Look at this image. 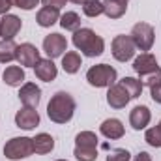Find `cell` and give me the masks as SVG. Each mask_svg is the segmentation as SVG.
Returning a JSON list of instances; mask_svg holds the SVG:
<instances>
[{"label": "cell", "instance_id": "obj_9", "mask_svg": "<svg viewBox=\"0 0 161 161\" xmlns=\"http://www.w3.org/2000/svg\"><path fill=\"white\" fill-rule=\"evenodd\" d=\"M15 60L25 68H34L40 60V51L32 43H21V45H17V58Z\"/></svg>", "mask_w": 161, "mask_h": 161}, {"label": "cell", "instance_id": "obj_18", "mask_svg": "<svg viewBox=\"0 0 161 161\" xmlns=\"http://www.w3.org/2000/svg\"><path fill=\"white\" fill-rule=\"evenodd\" d=\"M60 9H56V8H49V6H43L40 11H38V15H36V21H38V25L43 26V28H49V26H53L56 21H60V13H58Z\"/></svg>", "mask_w": 161, "mask_h": 161}, {"label": "cell", "instance_id": "obj_19", "mask_svg": "<svg viewBox=\"0 0 161 161\" xmlns=\"http://www.w3.org/2000/svg\"><path fill=\"white\" fill-rule=\"evenodd\" d=\"M34 154H51L54 150V139L49 133H40L34 139Z\"/></svg>", "mask_w": 161, "mask_h": 161}, {"label": "cell", "instance_id": "obj_14", "mask_svg": "<svg viewBox=\"0 0 161 161\" xmlns=\"http://www.w3.org/2000/svg\"><path fill=\"white\" fill-rule=\"evenodd\" d=\"M152 120V113H150V109L146 107V105H137L131 113H129V124H131V127L135 129V131H141V129H144L148 124Z\"/></svg>", "mask_w": 161, "mask_h": 161}, {"label": "cell", "instance_id": "obj_32", "mask_svg": "<svg viewBox=\"0 0 161 161\" xmlns=\"http://www.w3.org/2000/svg\"><path fill=\"white\" fill-rule=\"evenodd\" d=\"M150 96H152V99H154L156 103H159L161 105V82L150 88Z\"/></svg>", "mask_w": 161, "mask_h": 161}, {"label": "cell", "instance_id": "obj_12", "mask_svg": "<svg viewBox=\"0 0 161 161\" xmlns=\"http://www.w3.org/2000/svg\"><path fill=\"white\" fill-rule=\"evenodd\" d=\"M129 94L125 92V88L122 86L120 82H114L113 86H109V92H107V103L113 107V109H124L127 103H129Z\"/></svg>", "mask_w": 161, "mask_h": 161}, {"label": "cell", "instance_id": "obj_33", "mask_svg": "<svg viewBox=\"0 0 161 161\" xmlns=\"http://www.w3.org/2000/svg\"><path fill=\"white\" fill-rule=\"evenodd\" d=\"M66 2H68V0H41V4H43V6H49V8H56V9L64 8V6H66Z\"/></svg>", "mask_w": 161, "mask_h": 161}, {"label": "cell", "instance_id": "obj_22", "mask_svg": "<svg viewBox=\"0 0 161 161\" xmlns=\"http://www.w3.org/2000/svg\"><path fill=\"white\" fill-rule=\"evenodd\" d=\"M17 58V43L13 40H2L0 41V62L9 64Z\"/></svg>", "mask_w": 161, "mask_h": 161}, {"label": "cell", "instance_id": "obj_13", "mask_svg": "<svg viewBox=\"0 0 161 161\" xmlns=\"http://www.w3.org/2000/svg\"><path fill=\"white\" fill-rule=\"evenodd\" d=\"M15 124H17V127H21V129H34L38 124H40V114H38V111L36 109H32V107H23L21 111H17V114H15Z\"/></svg>", "mask_w": 161, "mask_h": 161}, {"label": "cell", "instance_id": "obj_3", "mask_svg": "<svg viewBox=\"0 0 161 161\" xmlns=\"http://www.w3.org/2000/svg\"><path fill=\"white\" fill-rule=\"evenodd\" d=\"M86 80H88V84H92L96 88H109L116 82V69L109 64L92 66L86 71Z\"/></svg>", "mask_w": 161, "mask_h": 161}, {"label": "cell", "instance_id": "obj_15", "mask_svg": "<svg viewBox=\"0 0 161 161\" xmlns=\"http://www.w3.org/2000/svg\"><path fill=\"white\" fill-rule=\"evenodd\" d=\"M34 71H36V77L43 82H51L58 75V69H56V66L51 58H40L38 64L34 66Z\"/></svg>", "mask_w": 161, "mask_h": 161}, {"label": "cell", "instance_id": "obj_36", "mask_svg": "<svg viewBox=\"0 0 161 161\" xmlns=\"http://www.w3.org/2000/svg\"><path fill=\"white\" fill-rule=\"evenodd\" d=\"M69 2H73V4H80V6H82V4H84L86 0H69Z\"/></svg>", "mask_w": 161, "mask_h": 161}, {"label": "cell", "instance_id": "obj_29", "mask_svg": "<svg viewBox=\"0 0 161 161\" xmlns=\"http://www.w3.org/2000/svg\"><path fill=\"white\" fill-rule=\"evenodd\" d=\"M131 159V154L125 150V148H114L105 161H129Z\"/></svg>", "mask_w": 161, "mask_h": 161}, {"label": "cell", "instance_id": "obj_17", "mask_svg": "<svg viewBox=\"0 0 161 161\" xmlns=\"http://www.w3.org/2000/svg\"><path fill=\"white\" fill-rule=\"evenodd\" d=\"M127 2L129 0H103V13L109 19H120L127 11Z\"/></svg>", "mask_w": 161, "mask_h": 161}, {"label": "cell", "instance_id": "obj_11", "mask_svg": "<svg viewBox=\"0 0 161 161\" xmlns=\"http://www.w3.org/2000/svg\"><path fill=\"white\" fill-rule=\"evenodd\" d=\"M133 69H135L137 75L144 77V75H150V73L158 71L159 66H158V60H156L154 54H150V53H142L141 56L135 58V62H133Z\"/></svg>", "mask_w": 161, "mask_h": 161}, {"label": "cell", "instance_id": "obj_10", "mask_svg": "<svg viewBox=\"0 0 161 161\" xmlns=\"http://www.w3.org/2000/svg\"><path fill=\"white\" fill-rule=\"evenodd\" d=\"M19 99L25 107H32V109H38L41 101V90L36 82H25L19 90Z\"/></svg>", "mask_w": 161, "mask_h": 161}, {"label": "cell", "instance_id": "obj_26", "mask_svg": "<svg viewBox=\"0 0 161 161\" xmlns=\"http://www.w3.org/2000/svg\"><path fill=\"white\" fill-rule=\"evenodd\" d=\"M82 11L86 17H97L103 13V2L101 0H86L82 4Z\"/></svg>", "mask_w": 161, "mask_h": 161}, {"label": "cell", "instance_id": "obj_37", "mask_svg": "<svg viewBox=\"0 0 161 161\" xmlns=\"http://www.w3.org/2000/svg\"><path fill=\"white\" fill-rule=\"evenodd\" d=\"M56 161H66V159H56Z\"/></svg>", "mask_w": 161, "mask_h": 161}, {"label": "cell", "instance_id": "obj_2", "mask_svg": "<svg viewBox=\"0 0 161 161\" xmlns=\"http://www.w3.org/2000/svg\"><path fill=\"white\" fill-rule=\"evenodd\" d=\"M73 45L79 49L84 56H101L105 51V41L101 36H97L92 28H79L73 32Z\"/></svg>", "mask_w": 161, "mask_h": 161}, {"label": "cell", "instance_id": "obj_34", "mask_svg": "<svg viewBox=\"0 0 161 161\" xmlns=\"http://www.w3.org/2000/svg\"><path fill=\"white\" fill-rule=\"evenodd\" d=\"M9 8H13L9 4V0H0V15H6L9 11Z\"/></svg>", "mask_w": 161, "mask_h": 161}, {"label": "cell", "instance_id": "obj_16", "mask_svg": "<svg viewBox=\"0 0 161 161\" xmlns=\"http://www.w3.org/2000/svg\"><path fill=\"white\" fill-rule=\"evenodd\" d=\"M99 131L103 137L111 139V141H116V139H122L124 133H125V127L122 125V122L118 118H107L99 125Z\"/></svg>", "mask_w": 161, "mask_h": 161}, {"label": "cell", "instance_id": "obj_28", "mask_svg": "<svg viewBox=\"0 0 161 161\" xmlns=\"http://www.w3.org/2000/svg\"><path fill=\"white\" fill-rule=\"evenodd\" d=\"M73 156L79 161H96L97 159V150H90V148H77L73 150Z\"/></svg>", "mask_w": 161, "mask_h": 161}, {"label": "cell", "instance_id": "obj_20", "mask_svg": "<svg viewBox=\"0 0 161 161\" xmlns=\"http://www.w3.org/2000/svg\"><path fill=\"white\" fill-rule=\"evenodd\" d=\"M2 79L8 86H21L25 82V69L21 66H9V68H6Z\"/></svg>", "mask_w": 161, "mask_h": 161}, {"label": "cell", "instance_id": "obj_38", "mask_svg": "<svg viewBox=\"0 0 161 161\" xmlns=\"http://www.w3.org/2000/svg\"><path fill=\"white\" fill-rule=\"evenodd\" d=\"M159 127H161V122H159Z\"/></svg>", "mask_w": 161, "mask_h": 161}, {"label": "cell", "instance_id": "obj_24", "mask_svg": "<svg viewBox=\"0 0 161 161\" xmlns=\"http://www.w3.org/2000/svg\"><path fill=\"white\" fill-rule=\"evenodd\" d=\"M60 26L64 30H69V32H77L80 28V17L79 13L75 11H66L64 15H60Z\"/></svg>", "mask_w": 161, "mask_h": 161}, {"label": "cell", "instance_id": "obj_1", "mask_svg": "<svg viewBox=\"0 0 161 161\" xmlns=\"http://www.w3.org/2000/svg\"><path fill=\"white\" fill-rule=\"evenodd\" d=\"M75 99L71 94L68 92H56L49 105H47V116L51 118V122L54 124H66L73 118V113H75Z\"/></svg>", "mask_w": 161, "mask_h": 161}, {"label": "cell", "instance_id": "obj_8", "mask_svg": "<svg viewBox=\"0 0 161 161\" xmlns=\"http://www.w3.org/2000/svg\"><path fill=\"white\" fill-rule=\"evenodd\" d=\"M21 28H23V21L17 15L6 13L0 19V38L2 40H13L21 32Z\"/></svg>", "mask_w": 161, "mask_h": 161}, {"label": "cell", "instance_id": "obj_35", "mask_svg": "<svg viewBox=\"0 0 161 161\" xmlns=\"http://www.w3.org/2000/svg\"><path fill=\"white\" fill-rule=\"evenodd\" d=\"M135 161H152V158H150L148 152H139V154L135 156Z\"/></svg>", "mask_w": 161, "mask_h": 161}, {"label": "cell", "instance_id": "obj_6", "mask_svg": "<svg viewBox=\"0 0 161 161\" xmlns=\"http://www.w3.org/2000/svg\"><path fill=\"white\" fill-rule=\"evenodd\" d=\"M113 56L118 60V62H127V60H131L133 56H135V43L131 41L129 36H116L114 40H113Z\"/></svg>", "mask_w": 161, "mask_h": 161}, {"label": "cell", "instance_id": "obj_31", "mask_svg": "<svg viewBox=\"0 0 161 161\" xmlns=\"http://www.w3.org/2000/svg\"><path fill=\"white\" fill-rule=\"evenodd\" d=\"M41 0H9V4L11 6H15V8H21V9H25V11H30V9H34L38 4H40Z\"/></svg>", "mask_w": 161, "mask_h": 161}, {"label": "cell", "instance_id": "obj_7", "mask_svg": "<svg viewBox=\"0 0 161 161\" xmlns=\"http://www.w3.org/2000/svg\"><path fill=\"white\" fill-rule=\"evenodd\" d=\"M66 49H68V40H66L62 34L54 32V34L45 36V40H43V51L47 53V56H49L51 60L62 56Z\"/></svg>", "mask_w": 161, "mask_h": 161}, {"label": "cell", "instance_id": "obj_30", "mask_svg": "<svg viewBox=\"0 0 161 161\" xmlns=\"http://www.w3.org/2000/svg\"><path fill=\"white\" fill-rule=\"evenodd\" d=\"M141 82H142V86H148V88H152V86L159 84V82H161V69L154 71V73H150V75L141 77Z\"/></svg>", "mask_w": 161, "mask_h": 161}, {"label": "cell", "instance_id": "obj_23", "mask_svg": "<svg viewBox=\"0 0 161 161\" xmlns=\"http://www.w3.org/2000/svg\"><path fill=\"white\" fill-rule=\"evenodd\" d=\"M75 146L77 148H90L97 150V135L94 131H80L75 137Z\"/></svg>", "mask_w": 161, "mask_h": 161}, {"label": "cell", "instance_id": "obj_25", "mask_svg": "<svg viewBox=\"0 0 161 161\" xmlns=\"http://www.w3.org/2000/svg\"><path fill=\"white\" fill-rule=\"evenodd\" d=\"M120 84L125 88V92L129 94L131 99H135V97H139V96L142 94V82H141V79H135V77H124V79L120 80Z\"/></svg>", "mask_w": 161, "mask_h": 161}, {"label": "cell", "instance_id": "obj_4", "mask_svg": "<svg viewBox=\"0 0 161 161\" xmlns=\"http://www.w3.org/2000/svg\"><path fill=\"white\" fill-rule=\"evenodd\" d=\"M34 154V141L30 137H13L4 144V156L8 159H25Z\"/></svg>", "mask_w": 161, "mask_h": 161}, {"label": "cell", "instance_id": "obj_21", "mask_svg": "<svg viewBox=\"0 0 161 161\" xmlns=\"http://www.w3.org/2000/svg\"><path fill=\"white\" fill-rule=\"evenodd\" d=\"M80 66H82V60H80V54L77 51H69L62 56V68H64L66 73H69V75L77 73L80 69Z\"/></svg>", "mask_w": 161, "mask_h": 161}, {"label": "cell", "instance_id": "obj_5", "mask_svg": "<svg viewBox=\"0 0 161 161\" xmlns=\"http://www.w3.org/2000/svg\"><path fill=\"white\" fill-rule=\"evenodd\" d=\"M129 38L135 43L137 49H141V51H150L152 45H154V40H156V30H154V26L148 25V23H137V25L131 28Z\"/></svg>", "mask_w": 161, "mask_h": 161}, {"label": "cell", "instance_id": "obj_27", "mask_svg": "<svg viewBox=\"0 0 161 161\" xmlns=\"http://www.w3.org/2000/svg\"><path fill=\"white\" fill-rule=\"evenodd\" d=\"M144 141L154 146V148H161V127L159 125H154V127H148L146 133H144Z\"/></svg>", "mask_w": 161, "mask_h": 161}]
</instances>
